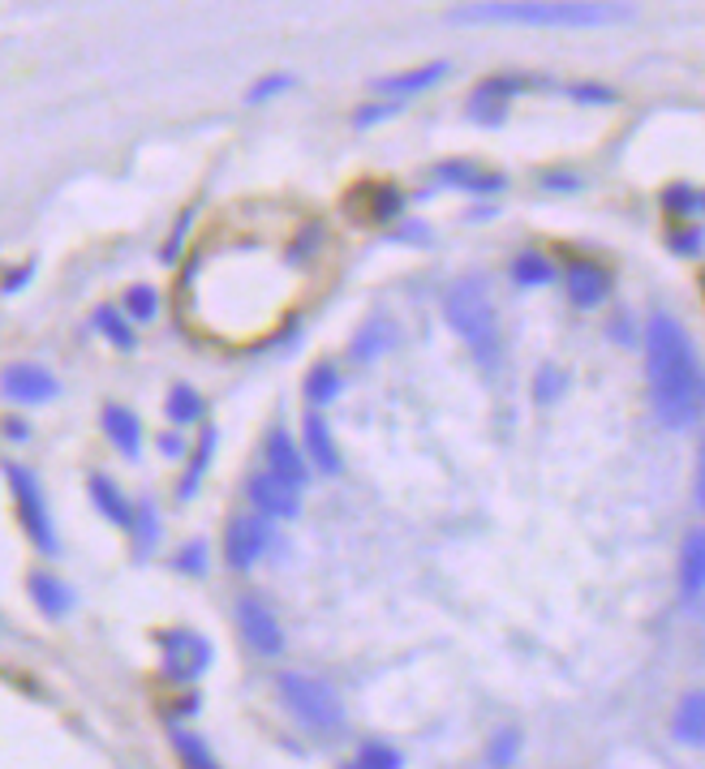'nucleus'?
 <instances>
[{
	"label": "nucleus",
	"mask_w": 705,
	"mask_h": 769,
	"mask_svg": "<svg viewBox=\"0 0 705 769\" xmlns=\"http://www.w3.org/2000/svg\"><path fill=\"white\" fill-rule=\"evenodd\" d=\"M645 374L649 400L663 426L688 430L705 417V366L688 331L667 314H654L645 327Z\"/></svg>",
	"instance_id": "nucleus-1"
},
{
	"label": "nucleus",
	"mask_w": 705,
	"mask_h": 769,
	"mask_svg": "<svg viewBox=\"0 0 705 769\" xmlns=\"http://www.w3.org/2000/svg\"><path fill=\"white\" fill-rule=\"evenodd\" d=\"M624 0H478L448 13L451 27H550V31H603L633 22Z\"/></svg>",
	"instance_id": "nucleus-2"
},
{
	"label": "nucleus",
	"mask_w": 705,
	"mask_h": 769,
	"mask_svg": "<svg viewBox=\"0 0 705 769\" xmlns=\"http://www.w3.org/2000/svg\"><path fill=\"white\" fill-rule=\"evenodd\" d=\"M276 692H280V706L289 709L310 736H345L349 731V709L340 701V692L319 675L280 671Z\"/></svg>",
	"instance_id": "nucleus-3"
},
{
	"label": "nucleus",
	"mask_w": 705,
	"mask_h": 769,
	"mask_svg": "<svg viewBox=\"0 0 705 769\" xmlns=\"http://www.w3.org/2000/svg\"><path fill=\"white\" fill-rule=\"evenodd\" d=\"M444 319L465 340V349L478 357L481 366L499 361V319H495V301L481 280H460L444 297Z\"/></svg>",
	"instance_id": "nucleus-4"
},
{
	"label": "nucleus",
	"mask_w": 705,
	"mask_h": 769,
	"mask_svg": "<svg viewBox=\"0 0 705 769\" xmlns=\"http://www.w3.org/2000/svg\"><path fill=\"white\" fill-rule=\"evenodd\" d=\"M4 478H9L13 503H18V520H22L31 546L39 555H61V538H57V525H52V512H48V499H43L39 478H34L27 465H18V460L4 465Z\"/></svg>",
	"instance_id": "nucleus-5"
},
{
	"label": "nucleus",
	"mask_w": 705,
	"mask_h": 769,
	"mask_svg": "<svg viewBox=\"0 0 705 769\" xmlns=\"http://www.w3.org/2000/svg\"><path fill=\"white\" fill-rule=\"evenodd\" d=\"M156 645H160V671L172 683H193V679H202L211 671V662H216V645L207 641L202 632H193V628H163Z\"/></svg>",
	"instance_id": "nucleus-6"
},
{
	"label": "nucleus",
	"mask_w": 705,
	"mask_h": 769,
	"mask_svg": "<svg viewBox=\"0 0 705 769\" xmlns=\"http://www.w3.org/2000/svg\"><path fill=\"white\" fill-rule=\"evenodd\" d=\"M232 615H237V628H241V637L258 658H280L285 653V628H280L276 610L267 607L258 593H241Z\"/></svg>",
	"instance_id": "nucleus-7"
},
{
	"label": "nucleus",
	"mask_w": 705,
	"mask_h": 769,
	"mask_svg": "<svg viewBox=\"0 0 705 769\" xmlns=\"http://www.w3.org/2000/svg\"><path fill=\"white\" fill-rule=\"evenodd\" d=\"M271 550V520L267 516H232L225 529V563L232 572H250Z\"/></svg>",
	"instance_id": "nucleus-8"
},
{
	"label": "nucleus",
	"mask_w": 705,
	"mask_h": 769,
	"mask_svg": "<svg viewBox=\"0 0 705 769\" xmlns=\"http://www.w3.org/2000/svg\"><path fill=\"white\" fill-rule=\"evenodd\" d=\"M534 82L525 78V73H490V78H481L478 87H474V96H469V117L478 121V126H504V117H508V103L513 96L520 91H529Z\"/></svg>",
	"instance_id": "nucleus-9"
},
{
	"label": "nucleus",
	"mask_w": 705,
	"mask_h": 769,
	"mask_svg": "<svg viewBox=\"0 0 705 769\" xmlns=\"http://www.w3.org/2000/svg\"><path fill=\"white\" fill-rule=\"evenodd\" d=\"M262 465L267 473L280 481H289L292 490H301L310 481V460H306V448H297L285 426H271V435L262 439Z\"/></svg>",
	"instance_id": "nucleus-10"
},
{
	"label": "nucleus",
	"mask_w": 705,
	"mask_h": 769,
	"mask_svg": "<svg viewBox=\"0 0 705 769\" xmlns=\"http://www.w3.org/2000/svg\"><path fill=\"white\" fill-rule=\"evenodd\" d=\"M0 391L9 400H18V405H48L61 391V383L43 366H34V361H13V366L0 370Z\"/></svg>",
	"instance_id": "nucleus-11"
},
{
	"label": "nucleus",
	"mask_w": 705,
	"mask_h": 769,
	"mask_svg": "<svg viewBox=\"0 0 705 769\" xmlns=\"http://www.w3.org/2000/svg\"><path fill=\"white\" fill-rule=\"evenodd\" d=\"M250 503H255L258 516L267 520H297L301 516V490H292L289 481L271 478L267 469L250 478Z\"/></svg>",
	"instance_id": "nucleus-12"
},
{
	"label": "nucleus",
	"mask_w": 705,
	"mask_h": 769,
	"mask_svg": "<svg viewBox=\"0 0 705 769\" xmlns=\"http://www.w3.org/2000/svg\"><path fill=\"white\" fill-rule=\"evenodd\" d=\"M675 585L684 602H697L705 593V529L684 533L679 542V559H675Z\"/></svg>",
	"instance_id": "nucleus-13"
},
{
	"label": "nucleus",
	"mask_w": 705,
	"mask_h": 769,
	"mask_svg": "<svg viewBox=\"0 0 705 769\" xmlns=\"http://www.w3.org/2000/svg\"><path fill=\"white\" fill-rule=\"evenodd\" d=\"M27 589H31L34 610H39L43 619H52V623L69 619L73 607H78V593H73L57 572H31V577H27Z\"/></svg>",
	"instance_id": "nucleus-14"
},
{
	"label": "nucleus",
	"mask_w": 705,
	"mask_h": 769,
	"mask_svg": "<svg viewBox=\"0 0 705 769\" xmlns=\"http://www.w3.org/2000/svg\"><path fill=\"white\" fill-rule=\"evenodd\" d=\"M448 61H430V64H417V69H405V73H391V78H379L375 82V96H387L396 103H405L409 96H421L430 87H439L448 78Z\"/></svg>",
	"instance_id": "nucleus-15"
},
{
	"label": "nucleus",
	"mask_w": 705,
	"mask_h": 769,
	"mask_svg": "<svg viewBox=\"0 0 705 769\" xmlns=\"http://www.w3.org/2000/svg\"><path fill=\"white\" fill-rule=\"evenodd\" d=\"M564 289L573 297V306L580 310H594V306H603L610 292V276L598 267V262H589V258H577V262H568V276H564Z\"/></svg>",
	"instance_id": "nucleus-16"
},
{
	"label": "nucleus",
	"mask_w": 705,
	"mask_h": 769,
	"mask_svg": "<svg viewBox=\"0 0 705 769\" xmlns=\"http://www.w3.org/2000/svg\"><path fill=\"white\" fill-rule=\"evenodd\" d=\"M301 448H306V460L319 469V473H340V443H336V435H331V426H327V417L322 413H306L301 421Z\"/></svg>",
	"instance_id": "nucleus-17"
},
{
	"label": "nucleus",
	"mask_w": 705,
	"mask_h": 769,
	"mask_svg": "<svg viewBox=\"0 0 705 769\" xmlns=\"http://www.w3.org/2000/svg\"><path fill=\"white\" fill-rule=\"evenodd\" d=\"M435 181H444L451 190H469V193H499L508 186L504 172H486V168H478V163H469V160L435 163Z\"/></svg>",
	"instance_id": "nucleus-18"
},
{
	"label": "nucleus",
	"mask_w": 705,
	"mask_h": 769,
	"mask_svg": "<svg viewBox=\"0 0 705 769\" xmlns=\"http://www.w3.org/2000/svg\"><path fill=\"white\" fill-rule=\"evenodd\" d=\"M103 435L112 439V448L126 460H142V421L126 405H103Z\"/></svg>",
	"instance_id": "nucleus-19"
},
{
	"label": "nucleus",
	"mask_w": 705,
	"mask_h": 769,
	"mask_svg": "<svg viewBox=\"0 0 705 769\" xmlns=\"http://www.w3.org/2000/svg\"><path fill=\"white\" fill-rule=\"evenodd\" d=\"M87 495H91V503H96V512L103 516V520H112V525L126 529V533L133 529V503H129L126 490L108 478V473H91Z\"/></svg>",
	"instance_id": "nucleus-20"
},
{
	"label": "nucleus",
	"mask_w": 705,
	"mask_h": 769,
	"mask_svg": "<svg viewBox=\"0 0 705 769\" xmlns=\"http://www.w3.org/2000/svg\"><path fill=\"white\" fill-rule=\"evenodd\" d=\"M672 736L688 748H705V692H688L672 713Z\"/></svg>",
	"instance_id": "nucleus-21"
},
{
	"label": "nucleus",
	"mask_w": 705,
	"mask_h": 769,
	"mask_svg": "<svg viewBox=\"0 0 705 769\" xmlns=\"http://www.w3.org/2000/svg\"><path fill=\"white\" fill-rule=\"evenodd\" d=\"M357 198L366 202V220H375V224H384V220H396L400 211H405V193L396 190V186H384V181H370V186H361Z\"/></svg>",
	"instance_id": "nucleus-22"
},
{
	"label": "nucleus",
	"mask_w": 705,
	"mask_h": 769,
	"mask_svg": "<svg viewBox=\"0 0 705 769\" xmlns=\"http://www.w3.org/2000/svg\"><path fill=\"white\" fill-rule=\"evenodd\" d=\"M216 443H220L216 426H202V439H198V451H193L190 469L181 473V486H177V499H181V503H190L193 495H198V481H202V473L211 469V456H216Z\"/></svg>",
	"instance_id": "nucleus-23"
},
{
	"label": "nucleus",
	"mask_w": 705,
	"mask_h": 769,
	"mask_svg": "<svg viewBox=\"0 0 705 769\" xmlns=\"http://www.w3.org/2000/svg\"><path fill=\"white\" fill-rule=\"evenodd\" d=\"M172 748L186 761V769H225L220 757L207 748V739L198 736V731H190V727H172Z\"/></svg>",
	"instance_id": "nucleus-24"
},
{
	"label": "nucleus",
	"mask_w": 705,
	"mask_h": 769,
	"mask_svg": "<svg viewBox=\"0 0 705 769\" xmlns=\"http://www.w3.org/2000/svg\"><path fill=\"white\" fill-rule=\"evenodd\" d=\"M163 413H168V421L172 426H198L202 421V413H207V405H202V396L193 391V387L186 383H177L172 391H168V400H163Z\"/></svg>",
	"instance_id": "nucleus-25"
},
{
	"label": "nucleus",
	"mask_w": 705,
	"mask_h": 769,
	"mask_svg": "<svg viewBox=\"0 0 705 769\" xmlns=\"http://www.w3.org/2000/svg\"><path fill=\"white\" fill-rule=\"evenodd\" d=\"M513 284L520 289H543V284H555V267L550 258L538 254V250H520L513 258Z\"/></svg>",
	"instance_id": "nucleus-26"
},
{
	"label": "nucleus",
	"mask_w": 705,
	"mask_h": 769,
	"mask_svg": "<svg viewBox=\"0 0 705 769\" xmlns=\"http://www.w3.org/2000/svg\"><path fill=\"white\" fill-rule=\"evenodd\" d=\"M96 331L108 340V344H117L121 353H129L133 344H138V336H133V322L126 319V310H112V306H99L96 310Z\"/></svg>",
	"instance_id": "nucleus-27"
},
{
	"label": "nucleus",
	"mask_w": 705,
	"mask_h": 769,
	"mask_svg": "<svg viewBox=\"0 0 705 769\" xmlns=\"http://www.w3.org/2000/svg\"><path fill=\"white\" fill-rule=\"evenodd\" d=\"M391 344H396V327H391L387 319H370L361 331H357V340H352V357L366 361V357L387 353Z\"/></svg>",
	"instance_id": "nucleus-28"
},
{
	"label": "nucleus",
	"mask_w": 705,
	"mask_h": 769,
	"mask_svg": "<svg viewBox=\"0 0 705 769\" xmlns=\"http://www.w3.org/2000/svg\"><path fill=\"white\" fill-rule=\"evenodd\" d=\"M340 396V370L331 361H315L306 370V400L310 405H331Z\"/></svg>",
	"instance_id": "nucleus-29"
},
{
	"label": "nucleus",
	"mask_w": 705,
	"mask_h": 769,
	"mask_svg": "<svg viewBox=\"0 0 705 769\" xmlns=\"http://www.w3.org/2000/svg\"><path fill=\"white\" fill-rule=\"evenodd\" d=\"M663 211L675 216V220H693V216H705V190H693L684 181H675L663 190Z\"/></svg>",
	"instance_id": "nucleus-30"
},
{
	"label": "nucleus",
	"mask_w": 705,
	"mask_h": 769,
	"mask_svg": "<svg viewBox=\"0 0 705 769\" xmlns=\"http://www.w3.org/2000/svg\"><path fill=\"white\" fill-rule=\"evenodd\" d=\"M520 748H525L520 731H513V727H499V731L490 736V743H486V766H490V769H516V761H520Z\"/></svg>",
	"instance_id": "nucleus-31"
},
{
	"label": "nucleus",
	"mask_w": 705,
	"mask_h": 769,
	"mask_svg": "<svg viewBox=\"0 0 705 769\" xmlns=\"http://www.w3.org/2000/svg\"><path fill=\"white\" fill-rule=\"evenodd\" d=\"M129 533L138 538V555H147L151 546L160 542V512H156L151 499H138V503H133V529H129Z\"/></svg>",
	"instance_id": "nucleus-32"
},
{
	"label": "nucleus",
	"mask_w": 705,
	"mask_h": 769,
	"mask_svg": "<svg viewBox=\"0 0 705 769\" xmlns=\"http://www.w3.org/2000/svg\"><path fill=\"white\" fill-rule=\"evenodd\" d=\"M121 310H126L129 322L160 319V292L151 289V284H133V289H126V301H121Z\"/></svg>",
	"instance_id": "nucleus-33"
},
{
	"label": "nucleus",
	"mask_w": 705,
	"mask_h": 769,
	"mask_svg": "<svg viewBox=\"0 0 705 769\" xmlns=\"http://www.w3.org/2000/svg\"><path fill=\"white\" fill-rule=\"evenodd\" d=\"M357 766L366 769H405V757H400V748L396 743H387V739H366L361 748H357V757H352Z\"/></svg>",
	"instance_id": "nucleus-34"
},
{
	"label": "nucleus",
	"mask_w": 705,
	"mask_h": 769,
	"mask_svg": "<svg viewBox=\"0 0 705 769\" xmlns=\"http://www.w3.org/2000/svg\"><path fill=\"white\" fill-rule=\"evenodd\" d=\"M292 87H297L292 73H267V78H258L255 87L246 91V103H271V99L289 96Z\"/></svg>",
	"instance_id": "nucleus-35"
},
{
	"label": "nucleus",
	"mask_w": 705,
	"mask_h": 769,
	"mask_svg": "<svg viewBox=\"0 0 705 769\" xmlns=\"http://www.w3.org/2000/svg\"><path fill=\"white\" fill-rule=\"evenodd\" d=\"M172 568L181 577H207V542H186L172 555Z\"/></svg>",
	"instance_id": "nucleus-36"
},
{
	"label": "nucleus",
	"mask_w": 705,
	"mask_h": 769,
	"mask_svg": "<svg viewBox=\"0 0 705 769\" xmlns=\"http://www.w3.org/2000/svg\"><path fill=\"white\" fill-rule=\"evenodd\" d=\"M564 96L573 99V103H589V108H610V103L619 99L610 87H603V82H573Z\"/></svg>",
	"instance_id": "nucleus-37"
},
{
	"label": "nucleus",
	"mask_w": 705,
	"mask_h": 769,
	"mask_svg": "<svg viewBox=\"0 0 705 769\" xmlns=\"http://www.w3.org/2000/svg\"><path fill=\"white\" fill-rule=\"evenodd\" d=\"M400 112V103L396 99H387V103H370V108H357V117H352V126L366 129V126H379V121H391Z\"/></svg>",
	"instance_id": "nucleus-38"
},
{
	"label": "nucleus",
	"mask_w": 705,
	"mask_h": 769,
	"mask_svg": "<svg viewBox=\"0 0 705 769\" xmlns=\"http://www.w3.org/2000/svg\"><path fill=\"white\" fill-rule=\"evenodd\" d=\"M564 383H568V379H564V370H555V366H543V374L534 379V396H538V400H555V396L564 391Z\"/></svg>",
	"instance_id": "nucleus-39"
},
{
	"label": "nucleus",
	"mask_w": 705,
	"mask_h": 769,
	"mask_svg": "<svg viewBox=\"0 0 705 769\" xmlns=\"http://www.w3.org/2000/svg\"><path fill=\"white\" fill-rule=\"evenodd\" d=\"M667 241H672L675 254H702V246H705L702 228H672Z\"/></svg>",
	"instance_id": "nucleus-40"
},
{
	"label": "nucleus",
	"mask_w": 705,
	"mask_h": 769,
	"mask_svg": "<svg viewBox=\"0 0 705 769\" xmlns=\"http://www.w3.org/2000/svg\"><path fill=\"white\" fill-rule=\"evenodd\" d=\"M543 186H546V190H555V193H577L580 177H577V172H550Z\"/></svg>",
	"instance_id": "nucleus-41"
},
{
	"label": "nucleus",
	"mask_w": 705,
	"mask_h": 769,
	"mask_svg": "<svg viewBox=\"0 0 705 769\" xmlns=\"http://www.w3.org/2000/svg\"><path fill=\"white\" fill-rule=\"evenodd\" d=\"M4 435H9V439H27V435H31V426H27V421H18V417H9V421H4Z\"/></svg>",
	"instance_id": "nucleus-42"
},
{
	"label": "nucleus",
	"mask_w": 705,
	"mask_h": 769,
	"mask_svg": "<svg viewBox=\"0 0 705 769\" xmlns=\"http://www.w3.org/2000/svg\"><path fill=\"white\" fill-rule=\"evenodd\" d=\"M160 448L172 451V456H181V451H186V443H181V435H160Z\"/></svg>",
	"instance_id": "nucleus-43"
},
{
	"label": "nucleus",
	"mask_w": 705,
	"mask_h": 769,
	"mask_svg": "<svg viewBox=\"0 0 705 769\" xmlns=\"http://www.w3.org/2000/svg\"><path fill=\"white\" fill-rule=\"evenodd\" d=\"M697 503L705 512V443H702V465H697Z\"/></svg>",
	"instance_id": "nucleus-44"
},
{
	"label": "nucleus",
	"mask_w": 705,
	"mask_h": 769,
	"mask_svg": "<svg viewBox=\"0 0 705 769\" xmlns=\"http://www.w3.org/2000/svg\"><path fill=\"white\" fill-rule=\"evenodd\" d=\"M340 769H366V766H357V761H345V766H340Z\"/></svg>",
	"instance_id": "nucleus-45"
}]
</instances>
